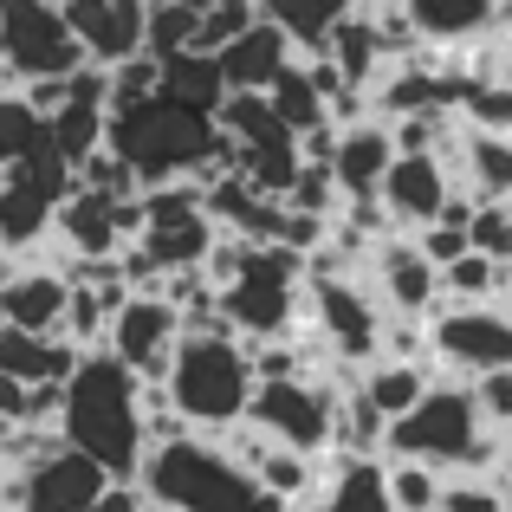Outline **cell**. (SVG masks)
Instances as JSON below:
<instances>
[{
	"instance_id": "cell-27",
	"label": "cell",
	"mask_w": 512,
	"mask_h": 512,
	"mask_svg": "<svg viewBox=\"0 0 512 512\" xmlns=\"http://www.w3.org/2000/svg\"><path fill=\"white\" fill-rule=\"evenodd\" d=\"M461 124L480 130V137H512V85H480L461 104Z\"/></svg>"
},
{
	"instance_id": "cell-24",
	"label": "cell",
	"mask_w": 512,
	"mask_h": 512,
	"mask_svg": "<svg viewBox=\"0 0 512 512\" xmlns=\"http://www.w3.org/2000/svg\"><path fill=\"white\" fill-rule=\"evenodd\" d=\"M201 39V0H156L150 7V59H182Z\"/></svg>"
},
{
	"instance_id": "cell-18",
	"label": "cell",
	"mask_w": 512,
	"mask_h": 512,
	"mask_svg": "<svg viewBox=\"0 0 512 512\" xmlns=\"http://www.w3.org/2000/svg\"><path fill=\"white\" fill-rule=\"evenodd\" d=\"M305 512H396V500H389V461L331 454V474H325V487H318V500Z\"/></svg>"
},
{
	"instance_id": "cell-22",
	"label": "cell",
	"mask_w": 512,
	"mask_h": 512,
	"mask_svg": "<svg viewBox=\"0 0 512 512\" xmlns=\"http://www.w3.org/2000/svg\"><path fill=\"white\" fill-rule=\"evenodd\" d=\"M273 111H279V124H286L292 130V137H318V130H325L331 124V104H325V91H318L312 85V65H292V72L286 78H279V91H273Z\"/></svg>"
},
{
	"instance_id": "cell-12",
	"label": "cell",
	"mask_w": 512,
	"mask_h": 512,
	"mask_svg": "<svg viewBox=\"0 0 512 512\" xmlns=\"http://www.w3.org/2000/svg\"><path fill=\"white\" fill-rule=\"evenodd\" d=\"M448 201H454L448 156H396V169H389V182H383V208H389V221H396L402 234L441 227Z\"/></svg>"
},
{
	"instance_id": "cell-11",
	"label": "cell",
	"mask_w": 512,
	"mask_h": 512,
	"mask_svg": "<svg viewBox=\"0 0 512 512\" xmlns=\"http://www.w3.org/2000/svg\"><path fill=\"white\" fill-rule=\"evenodd\" d=\"M65 20H72L85 59L104 72H124L130 59L150 52V7L143 0H65Z\"/></svg>"
},
{
	"instance_id": "cell-15",
	"label": "cell",
	"mask_w": 512,
	"mask_h": 512,
	"mask_svg": "<svg viewBox=\"0 0 512 512\" xmlns=\"http://www.w3.org/2000/svg\"><path fill=\"white\" fill-rule=\"evenodd\" d=\"M78 370H85V350L72 338H26V331H7L0 325V376H13V383L26 389H72Z\"/></svg>"
},
{
	"instance_id": "cell-30",
	"label": "cell",
	"mask_w": 512,
	"mask_h": 512,
	"mask_svg": "<svg viewBox=\"0 0 512 512\" xmlns=\"http://www.w3.org/2000/svg\"><path fill=\"white\" fill-rule=\"evenodd\" d=\"M415 247H422V260L428 266H461L467 253H474V234H461V227H428V234H415Z\"/></svg>"
},
{
	"instance_id": "cell-9",
	"label": "cell",
	"mask_w": 512,
	"mask_h": 512,
	"mask_svg": "<svg viewBox=\"0 0 512 512\" xmlns=\"http://www.w3.org/2000/svg\"><path fill=\"white\" fill-rule=\"evenodd\" d=\"M182 344H188V325H182V312H175L163 292L130 299L124 318H117V331H111V357L124 363L137 383H169Z\"/></svg>"
},
{
	"instance_id": "cell-23",
	"label": "cell",
	"mask_w": 512,
	"mask_h": 512,
	"mask_svg": "<svg viewBox=\"0 0 512 512\" xmlns=\"http://www.w3.org/2000/svg\"><path fill=\"white\" fill-rule=\"evenodd\" d=\"M260 20H266V7H253V0H201V39H195V52L221 59V52L240 46Z\"/></svg>"
},
{
	"instance_id": "cell-34",
	"label": "cell",
	"mask_w": 512,
	"mask_h": 512,
	"mask_svg": "<svg viewBox=\"0 0 512 512\" xmlns=\"http://www.w3.org/2000/svg\"><path fill=\"white\" fill-rule=\"evenodd\" d=\"M506 493H512V474H506Z\"/></svg>"
},
{
	"instance_id": "cell-6",
	"label": "cell",
	"mask_w": 512,
	"mask_h": 512,
	"mask_svg": "<svg viewBox=\"0 0 512 512\" xmlns=\"http://www.w3.org/2000/svg\"><path fill=\"white\" fill-rule=\"evenodd\" d=\"M338 415H344V396L331 383H318V376H305V383H266L253 396V428L273 448L312 454V461L338 454Z\"/></svg>"
},
{
	"instance_id": "cell-21",
	"label": "cell",
	"mask_w": 512,
	"mask_h": 512,
	"mask_svg": "<svg viewBox=\"0 0 512 512\" xmlns=\"http://www.w3.org/2000/svg\"><path fill=\"white\" fill-rule=\"evenodd\" d=\"M163 98H175L182 111L221 117V104L234 98V91H227L221 59H208V52H182V59H169V65H163Z\"/></svg>"
},
{
	"instance_id": "cell-14",
	"label": "cell",
	"mask_w": 512,
	"mask_h": 512,
	"mask_svg": "<svg viewBox=\"0 0 512 512\" xmlns=\"http://www.w3.org/2000/svg\"><path fill=\"white\" fill-rule=\"evenodd\" d=\"M396 156H402L396 150V130H389L383 117L344 130V137H338V163H331L344 201H383V182H389V169H396Z\"/></svg>"
},
{
	"instance_id": "cell-17",
	"label": "cell",
	"mask_w": 512,
	"mask_h": 512,
	"mask_svg": "<svg viewBox=\"0 0 512 512\" xmlns=\"http://www.w3.org/2000/svg\"><path fill=\"white\" fill-rule=\"evenodd\" d=\"M331 59H338V72L350 78V85L376 98V85L396 72V59H389V39H383V26H376V7H350V13H344L338 39H331Z\"/></svg>"
},
{
	"instance_id": "cell-35",
	"label": "cell",
	"mask_w": 512,
	"mask_h": 512,
	"mask_svg": "<svg viewBox=\"0 0 512 512\" xmlns=\"http://www.w3.org/2000/svg\"><path fill=\"white\" fill-rule=\"evenodd\" d=\"M506 312H512V299H506Z\"/></svg>"
},
{
	"instance_id": "cell-33",
	"label": "cell",
	"mask_w": 512,
	"mask_h": 512,
	"mask_svg": "<svg viewBox=\"0 0 512 512\" xmlns=\"http://www.w3.org/2000/svg\"><path fill=\"white\" fill-rule=\"evenodd\" d=\"M506 448H512V428H506Z\"/></svg>"
},
{
	"instance_id": "cell-5",
	"label": "cell",
	"mask_w": 512,
	"mask_h": 512,
	"mask_svg": "<svg viewBox=\"0 0 512 512\" xmlns=\"http://www.w3.org/2000/svg\"><path fill=\"white\" fill-rule=\"evenodd\" d=\"M305 331L325 344L331 363H344V370H370V363H383L389 312H383V299L370 292V279H312Z\"/></svg>"
},
{
	"instance_id": "cell-31",
	"label": "cell",
	"mask_w": 512,
	"mask_h": 512,
	"mask_svg": "<svg viewBox=\"0 0 512 512\" xmlns=\"http://www.w3.org/2000/svg\"><path fill=\"white\" fill-rule=\"evenodd\" d=\"M474 402H480V415H487V428H512V370H493V376H480L474 383Z\"/></svg>"
},
{
	"instance_id": "cell-20",
	"label": "cell",
	"mask_w": 512,
	"mask_h": 512,
	"mask_svg": "<svg viewBox=\"0 0 512 512\" xmlns=\"http://www.w3.org/2000/svg\"><path fill=\"white\" fill-rule=\"evenodd\" d=\"M441 383V370L435 363H370V370H363V396L376 402V409L389 415V422H402V415H415L428 402V389Z\"/></svg>"
},
{
	"instance_id": "cell-13",
	"label": "cell",
	"mask_w": 512,
	"mask_h": 512,
	"mask_svg": "<svg viewBox=\"0 0 512 512\" xmlns=\"http://www.w3.org/2000/svg\"><path fill=\"white\" fill-rule=\"evenodd\" d=\"M292 65H299V46H292L286 26H273V20H260L240 46L221 52V72H227V91H234V98H273Z\"/></svg>"
},
{
	"instance_id": "cell-32",
	"label": "cell",
	"mask_w": 512,
	"mask_h": 512,
	"mask_svg": "<svg viewBox=\"0 0 512 512\" xmlns=\"http://www.w3.org/2000/svg\"><path fill=\"white\" fill-rule=\"evenodd\" d=\"M91 512H150V493H143L137 480H111V493H104Z\"/></svg>"
},
{
	"instance_id": "cell-26",
	"label": "cell",
	"mask_w": 512,
	"mask_h": 512,
	"mask_svg": "<svg viewBox=\"0 0 512 512\" xmlns=\"http://www.w3.org/2000/svg\"><path fill=\"white\" fill-rule=\"evenodd\" d=\"M500 273H506V266L467 253L461 266H448V273H441V299H448V305H500Z\"/></svg>"
},
{
	"instance_id": "cell-1",
	"label": "cell",
	"mask_w": 512,
	"mask_h": 512,
	"mask_svg": "<svg viewBox=\"0 0 512 512\" xmlns=\"http://www.w3.org/2000/svg\"><path fill=\"white\" fill-rule=\"evenodd\" d=\"M59 435H65V448H78L85 461H98L111 480H143V461H150L143 383L111 357V350H91L85 357Z\"/></svg>"
},
{
	"instance_id": "cell-2",
	"label": "cell",
	"mask_w": 512,
	"mask_h": 512,
	"mask_svg": "<svg viewBox=\"0 0 512 512\" xmlns=\"http://www.w3.org/2000/svg\"><path fill=\"white\" fill-rule=\"evenodd\" d=\"M169 396L182 409V422L201 441H227L234 428L253 422V396H260V376L240 338H188L175 357Z\"/></svg>"
},
{
	"instance_id": "cell-8",
	"label": "cell",
	"mask_w": 512,
	"mask_h": 512,
	"mask_svg": "<svg viewBox=\"0 0 512 512\" xmlns=\"http://www.w3.org/2000/svg\"><path fill=\"white\" fill-rule=\"evenodd\" d=\"M104 493H111V474L98 461H85L78 448H59L39 467L0 480V506L7 512H91Z\"/></svg>"
},
{
	"instance_id": "cell-10",
	"label": "cell",
	"mask_w": 512,
	"mask_h": 512,
	"mask_svg": "<svg viewBox=\"0 0 512 512\" xmlns=\"http://www.w3.org/2000/svg\"><path fill=\"white\" fill-rule=\"evenodd\" d=\"M370 292L383 299L389 318H422V325H435L441 318V266L422 260V247H415V234H396L383 240V247L370 253Z\"/></svg>"
},
{
	"instance_id": "cell-16",
	"label": "cell",
	"mask_w": 512,
	"mask_h": 512,
	"mask_svg": "<svg viewBox=\"0 0 512 512\" xmlns=\"http://www.w3.org/2000/svg\"><path fill=\"white\" fill-rule=\"evenodd\" d=\"M448 169H454V188L474 195L480 208L512 201V137H480V130L461 124V143L448 150Z\"/></svg>"
},
{
	"instance_id": "cell-28",
	"label": "cell",
	"mask_w": 512,
	"mask_h": 512,
	"mask_svg": "<svg viewBox=\"0 0 512 512\" xmlns=\"http://www.w3.org/2000/svg\"><path fill=\"white\" fill-rule=\"evenodd\" d=\"M474 253L493 266H512V201H500V208H474Z\"/></svg>"
},
{
	"instance_id": "cell-3",
	"label": "cell",
	"mask_w": 512,
	"mask_h": 512,
	"mask_svg": "<svg viewBox=\"0 0 512 512\" xmlns=\"http://www.w3.org/2000/svg\"><path fill=\"white\" fill-rule=\"evenodd\" d=\"M137 487L175 512H253V500H260V480L221 441H201V435L175 441V448H150Z\"/></svg>"
},
{
	"instance_id": "cell-7",
	"label": "cell",
	"mask_w": 512,
	"mask_h": 512,
	"mask_svg": "<svg viewBox=\"0 0 512 512\" xmlns=\"http://www.w3.org/2000/svg\"><path fill=\"white\" fill-rule=\"evenodd\" d=\"M72 292L78 286L52 247L39 260H7V273H0V325L26 331V338H65Z\"/></svg>"
},
{
	"instance_id": "cell-4",
	"label": "cell",
	"mask_w": 512,
	"mask_h": 512,
	"mask_svg": "<svg viewBox=\"0 0 512 512\" xmlns=\"http://www.w3.org/2000/svg\"><path fill=\"white\" fill-rule=\"evenodd\" d=\"M65 0H0V98H20L26 85H59L85 72Z\"/></svg>"
},
{
	"instance_id": "cell-29",
	"label": "cell",
	"mask_w": 512,
	"mask_h": 512,
	"mask_svg": "<svg viewBox=\"0 0 512 512\" xmlns=\"http://www.w3.org/2000/svg\"><path fill=\"white\" fill-rule=\"evenodd\" d=\"M441 512H512V493L506 480H448Z\"/></svg>"
},
{
	"instance_id": "cell-19",
	"label": "cell",
	"mask_w": 512,
	"mask_h": 512,
	"mask_svg": "<svg viewBox=\"0 0 512 512\" xmlns=\"http://www.w3.org/2000/svg\"><path fill=\"white\" fill-rule=\"evenodd\" d=\"M266 20L286 26V39L299 46V59H331V39L344 26V0H260Z\"/></svg>"
},
{
	"instance_id": "cell-25",
	"label": "cell",
	"mask_w": 512,
	"mask_h": 512,
	"mask_svg": "<svg viewBox=\"0 0 512 512\" xmlns=\"http://www.w3.org/2000/svg\"><path fill=\"white\" fill-rule=\"evenodd\" d=\"M389 500H396V512H441L448 474H435L422 461H389Z\"/></svg>"
}]
</instances>
